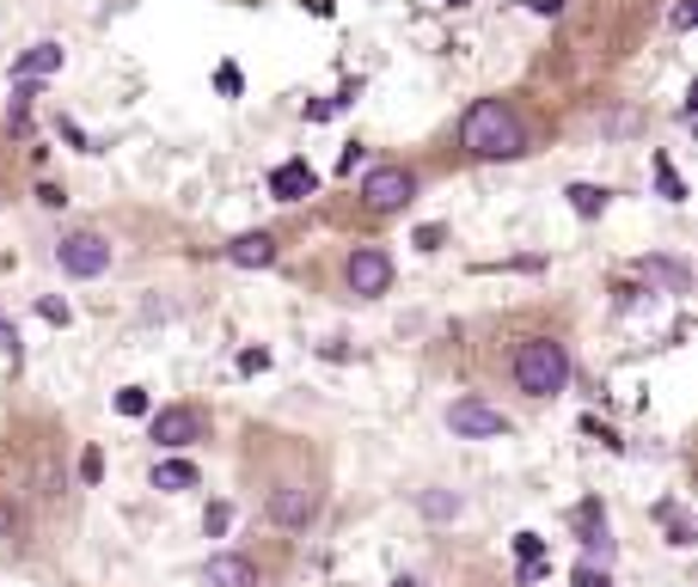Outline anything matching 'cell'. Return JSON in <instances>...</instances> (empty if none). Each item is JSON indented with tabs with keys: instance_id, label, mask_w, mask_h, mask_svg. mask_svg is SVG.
<instances>
[{
	"instance_id": "cell-22",
	"label": "cell",
	"mask_w": 698,
	"mask_h": 587,
	"mask_svg": "<svg viewBox=\"0 0 698 587\" xmlns=\"http://www.w3.org/2000/svg\"><path fill=\"white\" fill-rule=\"evenodd\" d=\"M38 313H43V325H67V318H74V306H67V301H55V294H43V301H38Z\"/></svg>"
},
{
	"instance_id": "cell-20",
	"label": "cell",
	"mask_w": 698,
	"mask_h": 587,
	"mask_svg": "<svg viewBox=\"0 0 698 587\" xmlns=\"http://www.w3.org/2000/svg\"><path fill=\"white\" fill-rule=\"evenodd\" d=\"M117 410H123V417H147V391L142 386H123L117 391Z\"/></svg>"
},
{
	"instance_id": "cell-13",
	"label": "cell",
	"mask_w": 698,
	"mask_h": 587,
	"mask_svg": "<svg viewBox=\"0 0 698 587\" xmlns=\"http://www.w3.org/2000/svg\"><path fill=\"white\" fill-rule=\"evenodd\" d=\"M514 551H521V581H540L545 575V538L540 533H514Z\"/></svg>"
},
{
	"instance_id": "cell-21",
	"label": "cell",
	"mask_w": 698,
	"mask_h": 587,
	"mask_svg": "<svg viewBox=\"0 0 698 587\" xmlns=\"http://www.w3.org/2000/svg\"><path fill=\"white\" fill-rule=\"evenodd\" d=\"M239 86H246V80H239V67H233V62L215 67V92H221V98H239Z\"/></svg>"
},
{
	"instance_id": "cell-26",
	"label": "cell",
	"mask_w": 698,
	"mask_h": 587,
	"mask_svg": "<svg viewBox=\"0 0 698 587\" xmlns=\"http://www.w3.org/2000/svg\"><path fill=\"white\" fill-rule=\"evenodd\" d=\"M80 478H86V483L105 478V453H86V459H80Z\"/></svg>"
},
{
	"instance_id": "cell-16",
	"label": "cell",
	"mask_w": 698,
	"mask_h": 587,
	"mask_svg": "<svg viewBox=\"0 0 698 587\" xmlns=\"http://www.w3.org/2000/svg\"><path fill=\"white\" fill-rule=\"evenodd\" d=\"M637 270H644L649 282H668L674 294H680V287H686V270H680V263H668V258H644V263H637Z\"/></svg>"
},
{
	"instance_id": "cell-2",
	"label": "cell",
	"mask_w": 698,
	"mask_h": 587,
	"mask_svg": "<svg viewBox=\"0 0 698 587\" xmlns=\"http://www.w3.org/2000/svg\"><path fill=\"white\" fill-rule=\"evenodd\" d=\"M514 386L528 391V398H552V391L570 386V355L564 343L552 337H528L514 349Z\"/></svg>"
},
{
	"instance_id": "cell-30",
	"label": "cell",
	"mask_w": 698,
	"mask_h": 587,
	"mask_svg": "<svg viewBox=\"0 0 698 587\" xmlns=\"http://www.w3.org/2000/svg\"><path fill=\"white\" fill-rule=\"evenodd\" d=\"M331 111H337V105H331V98H313V105H306V123H325Z\"/></svg>"
},
{
	"instance_id": "cell-12",
	"label": "cell",
	"mask_w": 698,
	"mask_h": 587,
	"mask_svg": "<svg viewBox=\"0 0 698 587\" xmlns=\"http://www.w3.org/2000/svg\"><path fill=\"white\" fill-rule=\"evenodd\" d=\"M19 80H43V74H62V43H31L25 55L13 62Z\"/></svg>"
},
{
	"instance_id": "cell-3",
	"label": "cell",
	"mask_w": 698,
	"mask_h": 587,
	"mask_svg": "<svg viewBox=\"0 0 698 587\" xmlns=\"http://www.w3.org/2000/svg\"><path fill=\"white\" fill-rule=\"evenodd\" d=\"M55 263H62L67 275H80V282H93V275L111 270V239L93 233V227H80V233H67L62 245H55Z\"/></svg>"
},
{
	"instance_id": "cell-24",
	"label": "cell",
	"mask_w": 698,
	"mask_h": 587,
	"mask_svg": "<svg viewBox=\"0 0 698 587\" xmlns=\"http://www.w3.org/2000/svg\"><path fill=\"white\" fill-rule=\"evenodd\" d=\"M410 245H417V251H441V245H448V233H441V227H417V233H410Z\"/></svg>"
},
{
	"instance_id": "cell-19",
	"label": "cell",
	"mask_w": 698,
	"mask_h": 587,
	"mask_svg": "<svg viewBox=\"0 0 698 587\" xmlns=\"http://www.w3.org/2000/svg\"><path fill=\"white\" fill-rule=\"evenodd\" d=\"M227 526H233V509H227V502H209V509H202V533L221 538Z\"/></svg>"
},
{
	"instance_id": "cell-25",
	"label": "cell",
	"mask_w": 698,
	"mask_h": 587,
	"mask_svg": "<svg viewBox=\"0 0 698 587\" xmlns=\"http://www.w3.org/2000/svg\"><path fill=\"white\" fill-rule=\"evenodd\" d=\"M264 367H270V349H246L239 355V374H264Z\"/></svg>"
},
{
	"instance_id": "cell-23",
	"label": "cell",
	"mask_w": 698,
	"mask_h": 587,
	"mask_svg": "<svg viewBox=\"0 0 698 587\" xmlns=\"http://www.w3.org/2000/svg\"><path fill=\"white\" fill-rule=\"evenodd\" d=\"M668 25H674V31H692V25H698V0H674Z\"/></svg>"
},
{
	"instance_id": "cell-31",
	"label": "cell",
	"mask_w": 698,
	"mask_h": 587,
	"mask_svg": "<svg viewBox=\"0 0 698 587\" xmlns=\"http://www.w3.org/2000/svg\"><path fill=\"white\" fill-rule=\"evenodd\" d=\"M393 587H417V581H410V575H398V581H393Z\"/></svg>"
},
{
	"instance_id": "cell-11",
	"label": "cell",
	"mask_w": 698,
	"mask_h": 587,
	"mask_svg": "<svg viewBox=\"0 0 698 587\" xmlns=\"http://www.w3.org/2000/svg\"><path fill=\"white\" fill-rule=\"evenodd\" d=\"M227 263H239V270H270V263H277V239L270 233H239L233 245H227Z\"/></svg>"
},
{
	"instance_id": "cell-9",
	"label": "cell",
	"mask_w": 698,
	"mask_h": 587,
	"mask_svg": "<svg viewBox=\"0 0 698 587\" xmlns=\"http://www.w3.org/2000/svg\"><path fill=\"white\" fill-rule=\"evenodd\" d=\"M313 190H319V171L306 166V159H282V166L270 171V196H277V202H306Z\"/></svg>"
},
{
	"instance_id": "cell-10",
	"label": "cell",
	"mask_w": 698,
	"mask_h": 587,
	"mask_svg": "<svg viewBox=\"0 0 698 587\" xmlns=\"http://www.w3.org/2000/svg\"><path fill=\"white\" fill-rule=\"evenodd\" d=\"M202 581L209 587H258V569H251V557H239V551H221V557H209Z\"/></svg>"
},
{
	"instance_id": "cell-15",
	"label": "cell",
	"mask_w": 698,
	"mask_h": 587,
	"mask_svg": "<svg viewBox=\"0 0 698 587\" xmlns=\"http://www.w3.org/2000/svg\"><path fill=\"white\" fill-rule=\"evenodd\" d=\"M564 196H570V209H576L582 221H594V214L606 209V190H601V184H570Z\"/></svg>"
},
{
	"instance_id": "cell-6",
	"label": "cell",
	"mask_w": 698,
	"mask_h": 587,
	"mask_svg": "<svg viewBox=\"0 0 698 587\" xmlns=\"http://www.w3.org/2000/svg\"><path fill=\"white\" fill-rule=\"evenodd\" d=\"M350 287H356L362 301H381L386 287H393V258L386 251H374V245H362V251H350Z\"/></svg>"
},
{
	"instance_id": "cell-8",
	"label": "cell",
	"mask_w": 698,
	"mask_h": 587,
	"mask_svg": "<svg viewBox=\"0 0 698 587\" xmlns=\"http://www.w3.org/2000/svg\"><path fill=\"white\" fill-rule=\"evenodd\" d=\"M313 514H319L313 483H277V490H270V521L277 526H306Z\"/></svg>"
},
{
	"instance_id": "cell-32",
	"label": "cell",
	"mask_w": 698,
	"mask_h": 587,
	"mask_svg": "<svg viewBox=\"0 0 698 587\" xmlns=\"http://www.w3.org/2000/svg\"><path fill=\"white\" fill-rule=\"evenodd\" d=\"M448 7H472V0H448Z\"/></svg>"
},
{
	"instance_id": "cell-17",
	"label": "cell",
	"mask_w": 698,
	"mask_h": 587,
	"mask_svg": "<svg viewBox=\"0 0 698 587\" xmlns=\"http://www.w3.org/2000/svg\"><path fill=\"white\" fill-rule=\"evenodd\" d=\"M656 184H661V196H668V202H686V184H680V171L668 166V154H656Z\"/></svg>"
},
{
	"instance_id": "cell-14",
	"label": "cell",
	"mask_w": 698,
	"mask_h": 587,
	"mask_svg": "<svg viewBox=\"0 0 698 587\" xmlns=\"http://www.w3.org/2000/svg\"><path fill=\"white\" fill-rule=\"evenodd\" d=\"M154 490H197V465H190V459H166V465H154Z\"/></svg>"
},
{
	"instance_id": "cell-18",
	"label": "cell",
	"mask_w": 698,
	"mask_h": 587,
	"mask_svg": "<svg viewBox=\"0 0 698 587\" xmlns=\"http://www.w3.org/2000/svg\"><path fill=\"white\" fill-rule=\"evenodd\" d=\"M423 514H429V521H454V514H460V496H448V490H429V496H423Z\"/></svg>"
},
{
	"instance_id": "cell-5",
	"label": "cell",
	"mask_w": 698,
	"mask_h": 587,
	"mask_svg": "<svg viewBox=\"0 0 698 587\" xmlns=\"http://www.w3.org/2000/svg\"><path fill=\"white\" fill-rule=\"evenodd\" d=\"M448 429L460 434V441H502L514 422L502 417L497 405H485V398H460V405L448 410Z\"/></svg>"
},
{
	"instance_id": "cell-1",
	"label": "cell",
	"mask_w": 698,
	"mask_h": 587,
	"mask_svg": "<svg viewBox=\"0 0 698 587\" xmlns=\"http://www.w3.org/2000/svg\"><path fill=\"white\" fill-rule=\"evenodd\" d=\"M460 147L472 159H521L528 154V129H521V117L502 98H478L460 117Z\"/></svg>"
},
{
	"instance_id": "cell-4",
	"label": "cell",
	"mask_w": 698,
	"mask_h": 587,
	"mask_svg": "<svg viewBox=\"0 0 698 587\" xmlns=\"http://www.w3.org/2000/svg\"><path fill=\"white\" fill-rule=\"evenodd\" d=\"M417 196V178H410L405 166H368V178H362V202H368V214H398Z\"/></svg>"
},
{
	"instance_id": "cell-28",
	"label": "cell",
	"mask_w": 698,
	"mask_h": 587,
	"mask_svg": "<svg viewBox=\"0 0 698 587\" xmlns=\"http://www.w3.org/2000/svg\"><path fill=\"white\" fill-rule=\"evenodd\" d=\"M521 7H528V13H540V19H558V13H564V0H521Z\"/></svg>"
},
{
	"instance_id": "cell-29",
	"label": "cell",
	"mask_w": 698,
	"mask_h": 587,
	"mask_svg": "<svg viewBox=\"0 0 698 587\" xmlns=\"http://www.w3.org/2000/svg\"><path fill=\"white\" fill-rule=\"evenodd\" d=\"M0 355H19V331L7 325V318H0Z\"/></svg>"
},
{
	"instance_id": "cell-27",
	"label": "cell",
	"mask_w": 698,
	"mask_h": 587,
	"mask_svg": "<svg viewBox=\"0 0 698 587\" xmlns=\"http://www.w3.org/2000/svg\"><path fill=\"white\" fill-rule=\"evenodd\" d=\"M576 587H613V581H606V569H594V563H582V569H576Z\"/></svg>"
},
{
	"instance_id": "cell-7",
	"label": "cell",
	"mask_w": 698,
	"mask_h": 587,
	"mask_svg": "<svg viewBox=\"0 0 698 587\" xmlns=\"http://www.w3.org/2000/svg\"><path fill=\"white\" fill-rule=\"evenodd\" d=\"M202 434H209V422H202V410H190V405H166L154 417V441L159 447H197Z\"/></svg>"
}]
</instances>
